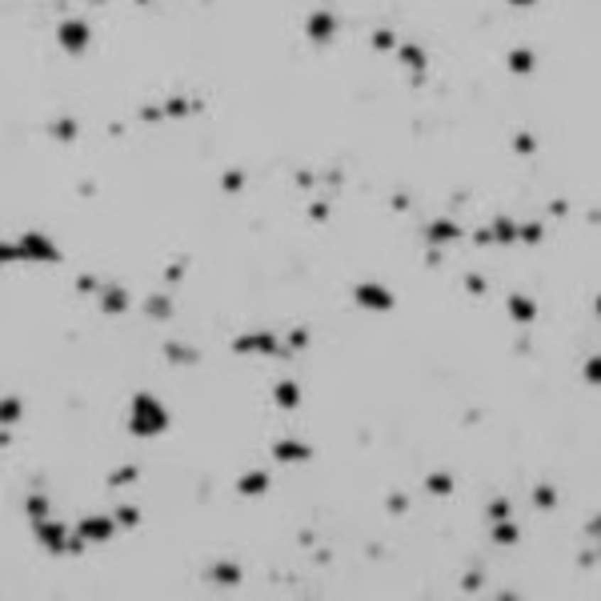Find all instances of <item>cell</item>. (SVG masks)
<instances>
[{
	"instance_id": "cell-1",
	"label": "cell",
	"mask_w": 601,
	"mask_h": 601,
	"mask_svg": "<svg viewBox=\"0 0 601 601\" xmlns=\"http://www.w3.org/2000/svg\"><path fill=\"white\" fill-rule=\"evenodd\" d=\"M173 425V413L161 405L156 393H136L129 405V433L133 437H161Z\"/></svg>"
},
{
	"instance_id": "cell-2",
	"label": "cell",
	"mask_w": 601,
	"mask_h": 601,
	"mask_svg": "<svg viewBox=\"0 0 601 601\" xmlns=\"http://www.w3.org/2000/svg\"><path fill=\"white\" fill-rule=\"evenodd\" d=\"M16 253H21V265H60V245L48 233H40V229L21 233Z\"/></svg>"
},
{
	"instance_id": "cell-3",
	"label": "cell",
	"mask_w": 601,
	"mask_h": 601,
	"mask_svg": "<svg viewBox=\"0 0 601 601\" xmlns=\"http://www.w3.org/2000/svg\"><path fill=\"white\" fill-rule=\"evenodd\" d=\"M233 353L237 357H273V361H285L281 337L273 333V329H249V333L233 337Z\"/></svg>"
},
{
	"instance_id": "cell-4",
	"label": "cell",
	"mask_w": 601,
	"mask_h": 601,
	"mask_svg": "<svg viewBox=\"0 0 601 601\" xmlns=\"http://www.w3.org/2000/svg\"><path fill=\"white\" fill-rule=\"evenodd\" d=\"M33 525V537L36 546L53 557H68V537H72V525L68 521H56V517H40V521H28Z\"/></svg>"
},
{
	"instance_id": "cell-5",
	"label": "cell",
	"mask_w": 601,
	"mask_h": 601,
	"mask_svg": "<svg viewBox=\"0 0 601 601\" xmlns=\"http://www.w3.org/2000/svg\"><path fill=\"white\" fill-rule=\"evenodd\" d=\"M56 45H60V53H68V56L89 53V45H92V24L85 21V16H65V21L56 24Z\"/></svg>"
},
{
	"instance_id": "cell-6",
	"label": "cell",
	"mask_w": 601,
	"mask_h": 601,
	"mask_svg": "<svg viewBox=\"0 0 601 601\" xmlns=\"http://www.w3.org/2000/svg\"><path fill=\"white\" fill-rule=\"evenodd\" d=\"M353 300L361 309L369 313H393L397 309V297H393L389 285H381V281H357L353 285Z\"/></svg>"
},
{
	"instance_id": "cell-7",
	"label": "cell",
	"mask_w": 601,
	"mask_h": 601,
	"mask_svg": "<svg viewBox=\"0 0 601 601\" xmlns=\"http://www.w3.org/2000/svg\"><path fill=\"white\" fill-rule=\"evenodd\" d=\"M72 534H77L85 546H104V541H112V534H117V521H112V513H89V517H80V521L72 525Z\"/></svg>"
},
{
	"instance_id": "cell-8",
	"label": "cell",
	"mask_w": 601,
	"mask_h": 601,
	"mask_svg": "<svg viewBox=\"0 0 601 601\" xmlns=\"http://www.w3.org/2000/svg\"><path fill=\"white\" fill-rule=\"evenodd\" d=\"M461 237H465V229H461L457 217H433V221H425V245L429 249H449Z\"/></svg>"
},
{
	"instance_id": "cell-9",
	"label": "cell",
	"mask_w": 601,
	"mask_h": 601,
	"mask_svg": "<svg viewBox=\"0 0 601 601\" xmlns=\"http://www.w3.org/2000/svg\"><path fill=\"white\" fill-rule=\"evenodd\" d=\"M393 56H397L401 68L413 77V85H421L425 72H429V53H425V45H417V40H397Z\"/></svg>"
},
{
	"instance_id": "cell-10",
	"label": "cell",
	"mask_w": 601,
	"mask_h": 601,
	"mask_svg": "<svg viewBox=\"0 0 601 601\" xmlns=\"http://www.w3.org/2000/svg\"><path fill=\"white\" fill-rule=\"evenodd\" d=\"M333 36H337V16L329 9H313L305 16V40L309 45H329Z\"/></svg>"
},
{
	"instance_id": "cell-11",
	"label": "cell",
	"mask_w": 601,
	"mask_h": 601,
	"mask_svg": "<svg viewBox=\"0 0 601 601\" xmlns=\"http://www.w3.org/2000/svg\"><path fill=\"white\" fill-rule=\"evenodd\" d=\"M92 297H97V305H100L104 317H124V313L133 309V297H129L124 285H104V281H100V289L92 293Z\"/></svg>"
},
{
	"instance_id": "cell-12",
	"label": "cell",
	"mask_w": 601,
	"mask_h": 601,
	"mask_svg": "<svg viewBox=\"0 0 601 601\" xmlns=\"http://www.w3.org/2000/svg\"><path fill=\"white\" fill-rule=\"evenodd\" d=\"M205 581L217 585V590H237V585L245 581V569L237 565V561H229V557H221V561H212V565L205 569Z\"/></svg>"
},
{
	"instance_id": "cell-13",
	"label": "cell",
	"mask_w": 601,
	"mask_h": 601,
	"mask_svg": "<svg viewBox=\"0 0 601 601\" xmlns=\"http://www.w3.org/2000/svg\"><path fill=\"white\" fill-rule=\"evenodd\" d=\"M273 457L281 465H305V461H313V445H305L297 437H281V441H273Z\"/></svg>"
},
{
	"instance_id": "cell-14",
	"label": "cell",
	"mask_w": 601,
	"mask_h": 601,
	"mask_svg": "<svg viewBox=\"0 0 601 601\" xmlns=\"http://www.w3.org/2000/svg\"><path fill=\"white\" fill-rule=\"evenodd\" d=\"M505 313H509V321L529 329V325L537 321V300L529 297V293H509V297H505Z\"/></svg>"
},
{
	"instance_id": "cell-15",
	"label": "cell",
	"mask_w": 601,
	"mask_h": 601,
	"mask_svg": "<svg viewBox=\"0 0 601 601\" xmlns=\"http://www.w3.org/2000/svg\"><path fill=\"white\" fill-rule=\"evenodd\" d=\"M233 489L241 493V497H261V493L273 489V473H269V469H249V473H241V477H237Z\"/></svg>"
},
{
	"instance_id": "cell-16",
	"label": "cell",
	"mask_w": 601,
	"mask_h": 601,
	"mask_svg": "<svg viewBox=\"0 0 601 601\" xmlns=\"http://www.w3.org/2000/svg\"><path fill=\"white\" fill-rule=\"evenodd\" d=\"M489 541H493L497 549H513V546H521V521H513V517L489 521Z\"/></svg>"
},
{
	"instance_id": "cell-17",
	"label": "cell",
	"mask_w": 601,
	"mask_h": 601,
	"mask_svg": "<svg viewBox=\"0 0 601 601\" xmlns=\"http://www.w3.org/2000/svg\"><path fill=\"white\" fill-rule=\"evenodd\" d=\"M141 313H145L148 321H173L177 305H173V297H168V293H148V297L141 300Z\"/></svg>"
},
{
	"instance_id": "cell-18",
	"label": "cell",
	"mask_w": 601,
	"mask_h": 601,
	"mask_svg": "<svg viewBox=\"0 0 601 601\" xmlns=\"http://www.w3.org/2000/svg\"><path fill=\"white\" fill-rule=\"evenodd\" d=\"M273 405L281 413H297L300 409V385L297 381H277V389H273Z\"/></svg>"
},
{
	"instance_id": "cell-19",
	"label": "cell",
	"mask_w": 601,
	"mask_h": 601,
	"mask_svg": "<svg viewBox=\"0 0 601 601\" xmlns=\"http://www.w3.org/2000/svg\"><path fill=\"white\" fill-rule=\"evenodd\" d=\"M505 65H509V72H513V77H534V68H537V53H534V48H509Z\"/></svg>"
},
{
	"instance_id": "cell-20",
	"label": "cell",
	"mask_w": 601,
	"mask_h": 601,
	"mask_svg": "<svg viewBox=\"0 0 601 601\" xmlns=\"http://www.w3.org/2000/svg\"><path fill=\"white\" fill-rule=\"evenodd\" d=\"M485 229H489L493 245H517V221H513V217H493Z\"/></svg>"
},
{
	"instance_id": "cell-21",
	"label": "cell",
	"mask_w": 601,
	"mask_h": 601,
	"mask_svg": "<svg viewBox=\"0 0 601 601\" xmlns=\"http://www.w3.org/2000/svg\"><path fill=\"white\" fill-rule=\"evenodd\" d=\"M21 417H24V397L21 393H4L0 397V425L12 429V425H21Z\"/></svg>"
},
{
	"instance_id": "cell-22",
	"label": "cell",
	"mask_w": 601,
	"mask_h": 601,
	"mask_svg": "<svg viewBox=\"0 0 601 601\" xmlns=\"http://www.w3.org/2000/svg\"><path fill=\"white\" fill-rule=\"evenodd\" d=\"M48 136L60 141V145H72V141L80 136V121H77V117H56V121L48 124Z\"/></svg>"
},
{
	"instance_id": "cell-23",
	"label": "cell",
	"mask_w": 601,
	"mask_h": 601,
	"mask_svg": "<svg viewBox=\"0 0 601 601\" xmlns=\"http://www.w3.org/2000/svg\"><path fill=\"white\" fill-rule=\"evenodd\" d=\"M457 489V477L449 469H437V473H425V493H433V497H449Z\"/></svg>"
},
{
	"instance_id": "cell-24",
	"label": "cell",
	"mask_w": 601,
	"mask_h": 601,
	"mask_svg": "<svg viewBox=\"0 0 601 601\" xmlns=\"http://www.w3.org/2000/svg\"><path fill=\"white\" fill-rule=\"evenodd\" d=\"M165 357L173 361V365H197L200 349L197 345H185V341H165Z\"/></svg>"
},
{
	"instance_id": "cell-25",
	"label": "cell",
	"mask_w": 601,
	"mask_h": 601,
	"mask_svg": "<svg viewBox=\"0 0 601 601\" xmlns=\"http://www.w3.org/2000/svg\"><path fill=\"white\" fill-rule=\"evenodd\" d=\"M141 481V465L136 461H124V465H117L109 473V489H124V485H136Z\"/></svg>"
},
{
	"instance_id": "cell-26",
	"label": "cell",
	"mask_w": 601,
	"mask_h": 601,
	"mask_svg": "<svg viewBox=\"0 0 601 601\" xmlns=\"http://www.w3.org/2000/svg\"><path fill=\"white\" fill-rule=\"evenodd\" d=\"M200 104L197 100H189V97H168L165 104H161V112H165V121H180V117H193Z\"/></svg>"
},
{
	"instance_id": "cell-27",
	"label": "cell",
	"mask_w": 601,
	"mask_h": 601,
	"mask_svg": "<svg viewBox=\"0 0 601 601\" xmlns=\"http://www.w3.org/2000/svg\"><path fill=\"white\" fill-rule=\"evenodd\" d=\"M112 521H117V529H136V525L145 521V513H141V505H129V501H124V505L112 509Z\"/></svg>"
},
{
	"instance_id": "cell-28",
	"label": "cell",
	"mask_w": 601,
	"mask_h": 601,
	"mask_svg": "<svg viewBox=\"0 0 601 601\" xmlns=\"http://www.w3.org/2000/svg\"><path fill=\"white\" fill-rule=\"evenodd\" d=\"M546 241V221H517V245H541Z\"/></svg>"
},
{
	"instance_id": "cell-29",
	"label": "cell",
	"mask_w": 601,
	"mask_h": 601,
	"mask_svg": "<svg viewBox=\"0 0 601 601\" xmlns=\"http://www.w3.org/2000/svg\"><path fill=\"white\" fill-rule=\"evenodd\" d=\"M24 513H28V521H40V517H53V505H48V497L40 489H33L24 497Z\"/></svg>"
},
{
	"instance_id": "cell-30",
	"label": "cell",
	"mask_w": 601,
	"mask_h": 601,
	"mask_svg": "<svg viewBox=\"0 0 601 601\" xmlns=\"http://www.w3.org/2000/svg\"><path fill=\"white\" fill-rule=\"evenodd\" d=\"M309 329H289V333H285V341H281V353H285V361H289L293 353H305V349H309Z\"/></svg>"
},
{
	"instance_id": "cell-31",
	"label": "cell",
	"mask_w": 601,
	"mask_h": 601,
	"mask_svg": "<svg viewBox=\"0 0 601 601\" xmlns=\"http://www.w3.org/2000/svg\"><path fill=\"white\" fill-rule=\"evenodd\" d=\"M529 501H534L537 513H549V509H557V489H553V485H534Z\"/></svg>"
},
{
	"instance_id": "cell-32",
	"label": "cell",
	"mask_w": 601,
	"mask_h": 601,
	"mask_svg": "<svg viewBox=\"0 0 601 601\" xmlns=\"http://www.w3.org/2000/svg\"><path fill=\"white\" fill-rule=\"evenodd\" d=\"M221 189L237 197V193L245 189V173H241V168H224V173H221Z\"/></svg>"
},
{
	"instance_id": "cell-33",
	"label": "cell",
	"mask_w": 601,
	"mask_h": 601,
	"mask_svg": "<svg viewBox=\"0 0 601 601\" xmlns=\"http://www.w3.org/2000/svg\"><path fill=\"white\" fill-rule=\"evenodd\" d=\"M397 40H401V36L393 33V28H377V33H373V48H377V53H393Z\"/></svg>"
},
{
	"instance_id": "cell-34",
	"label": "cell",
	"mask_w": 601,
	"mask_h": 601,
	"mask_svg": "<svg viewBox=\"0 0 601 601\" xmlns=\"http://www.w3.org/2000/svg\"><path fill=\"white\" fill-rule=\"evenodd\" d=\"M513 153H517V156H534L537 153V136L534 133H517V136H513Z\"/></svg>"
},
{
	"instance_id": "cell-35",
	"label": "cell",
	"mask_w": 601,
	"mask_h": 601,
	"mask_svg": "<svg viewBox=\"0 0 601 601\" xmlns=\"http://www.w3.org/2000/svg\"><path fill=\"white\" fill-rule=\"evenodd\" d=\"M485 513H489V521L513 517V501H509V497H493V501H489V509H485Z\"/></svg>"
},
{
	"instance_id": "cell-36",
	"label": "cell",
	"mask_w": 601,
	"mask_h": 601,
	"mask_svg": "<svg viewBox=\"0 0 601 601\" xmlns=\"http://www.w3.org/2000/svg\"><path fill=\"white\" fill-rule=\"evenodd\" d=\"M581 377H585V385H593V389H597V385H601V357H590V361H585Z\"/></svg>"
},
{
	"instance_id": "cell-37",
	"label": "cell",
	"mask_w": 601,
	"mask_h": 601,
	"mask_svg": "<svg viewBox=\"0 0 601 601\" xmlns=\"http://www.w3.org/2000/svg\"><path fill=\"white\" fill-rule=\"evenodd\" d=\"M481 585H485V573H481V569H469L465 578H461V590L465 593H477Z\"/></svg>"
},
{
	"instance_id": "cell-38",
	"label": "cell",
	"mask_w": 601,
	"mask_h": 601,
	"mask_svg": "<svg viewBox=\"0 0 601 601\" xmlns=\"http://www.w3.org/2000/svg\"><path fill=\"white\" fill-rule=\"evenodd\" d=\"M0 265H21V253H16V241H0Z\"/></svg>"
},
{
	"instance_id": "cell-39",
	"label": "cell",
	"mask_w": 601,
	"mask_h": 601,
	"mask_svg": "<svg viewBox=\"0 0 601 601\" xmlns=\"http://www.w3.org/2000/svg\"><path fill=\"white\" fill-rule=\"evenodd\" d=\"M385 509L389 513H409V497H405V493H389V497H385Z\"/></svg>"
},
{
	"instance_id": "cell-40",
	"label": "cell",
	"mask_w": 601,
	"mask_h": 601,
	"mask_svg": "<svg viewBox=\"0 0 601 601\" xmlns=\"http://www.w3.org/2000/svg\"><path fill=\"white\" fill-rule=\"evenodd\" d=\"M329 212H333L329 200H313V205H309V221H329Z\"/></svg>"
},
{
	"instance_id": "cell-41",
	"label": "cell",
	"mask_w": 601,
	"mask_h": 601,
	"mask_svg": "<svg viewBox=\"0 0 601 601\" xmlns=\"http://www.w3.org/2000/svg\"><path fill=\"white\" fill-rule=\"evenodd\" d=\"M97 289H100V281L92 277V273H85V277H77V293H85V297H92Z\"/></svg>"
},
{
	"instance_id": "cell-42",
	"label": "cell",
	"mask_w": 601,
	"mask_h": 601,
	"mask_svg": "<svg viewBox=\"0 0 601 601\" xmlns=\"http://www.w3.org/2000/svg\"><path fill=\"white\" fill-rule=\"evenodd\" d=\"M465 289L473 293V297H481V293L489 289V285H485V277H481V273H469V277H465Z\"/></svg>"
},
{
	"instance_id": "cell-43",
	"label": "cell",
	"mask_w": 601,
	"mask_h": 601,
	"mask_svg": "<svg viewBox=\"0 0 601 601\" xmlns=\"http://www.w3.org/2000/svg\"><path fill=\"white\" fill-rule=\"evenodd\" d=\"M165 281H168V285H177V281H185V261H177V265H168V269H165Z\"/></svg>"
},
{
	"instance_id": "cell-44",
	"label": "cell",
	"mask_w": 601,
	"mask_h": 601,
	"mask_svg": "<svg viewBox=\"0 0 601 601\" xmlns=\"http://www.w3.org/2000/svg\"><path fill=\"white\" fill-rule=\"evenodd\" d=\"M141 121H165L161 104H148V109H141Z\"/></svg>"
},
{
	"instance_id": "cell-45",
	"label": "cell",
	"mask_w": 601,
	"mask_h": 601,
	"mask_svg": "<svg viewBox=\"0 0 601 601\" xmlns=\"http://www.w3.org/2000/svg\"><path fill=\"white\" fill-rule=\"evenodd\" d=\"M297 185H300V189H313V185H317V177H313V173H297Z\"/></svg>"
},
{
	"instance_id": "cell-46",
	"label": "cell",
	"mask_w": 601,
	"mask_h": 601,
	"mask_svg": "<svg viewBox=\"0 0 601 601\" xmlns=\"http://www.w3.org/2000/svg\"><path fill=\"white\" fill-rule=\"evenodd\" d=\"M505 4H509V9H537L541 0H505Z\"/></svg>"
},
{
	"instance_id": "cell-47",
	"label": "cell",
	"mask_w": 601,
	"mask_h": 601,
	"mask_svg": "<svg viewBox=\"0 0 601 601\" xmlns=\"http://www.w3.org/2000/svg\"><path fill=\"white\" fill-rule=\"evenodd\" d=\"M393 209L405 212V209H409V197H405V193H397V197H393Z\"/></svg>"
},
{
	"instance_id": "cell-48",
	"label": "cell",
	"mask_w": 601,
	"mask_h": 601,
	"mask_svg": "<svg viewBox=\"0 0 601 601\" xmlns=\"http://www.w3.org/2000/svg\"><path fill=\"white\" fill-rule=\"evenodd\" d=\"M136 4H141V9H148V4H156V0H136Z\"/></svg>"
}]
</instances>
